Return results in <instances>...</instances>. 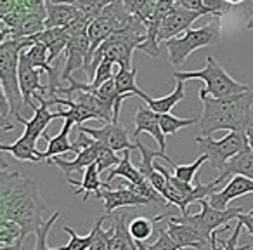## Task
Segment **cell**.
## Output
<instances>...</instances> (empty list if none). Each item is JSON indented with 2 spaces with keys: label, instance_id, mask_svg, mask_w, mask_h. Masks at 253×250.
<instances>
[{
  "label": "cell",
  "instance_id": "1",
  "mask_svg": "<svg viewBox=\"0 0 253 250\" xmlns=\"http://www.w3.org/2000/svg\"><path fill=\"white\" fill-rule=\"evenodd\" d=\"M45 205L37 181L9 170L2 162L0 169V219H9L21 226L25 236L37 233L43 226Z\"/></svg>",
  "mask_w": 253,
  "mask_h": 250
},
{
  "label": "cell",
  "instance_id": "2",
  "mask_svg": "<svg viewBox=\"0 0 253 250\" xmlns=\"http://www.w3.org/2000/svg\"><path fill=\"white\" fill-rule=\"evenodd\" d=\"M203 111L200 116L201 136H211L218 131L246 132L253 108V89L241 94L215 99L200 92Z\"/></svg>",
  "mask_w": 253,
  "mask_h": 250
},
{
  "label": "cell",
  "instance_id": "3",
  "mask_svg": "<svg viewBox=\"0 0 253 250\" xmlns=\"http://www.w3.org/2000/svg\"><path fill=\"white\" fill-rule=\"evenodd\" d=\"M32 37L25 39H7L0 42V84H2V98L11 106L12 116L21 115L25 106L21 89H19V57L25 49L33 46Z\"/></svg>",
  "mask_w": 253,
  "mask_h": 250
},
{
  "label": "cell",
  "instance_id": "4",
  "mask_svg": "<svg viewBox=\"0 0 253 250\" xmlns=\"http://www.w3.org/2000/svg\"><path fill=\"white\" fill-rule=\"evenodd\" d=\"M146 33H139L134 30H120L115 32L92 56V61L88 64L87 75L88 78H94L95 70L101 64L102 59L113 61L115 64H118L120 68H126V70H132L134 63H132V54L135 49H141V46L146 42Z\"/></svg>",
  "mask_w": 253,
  "mask_h": 250
},
{
  "label": "cell",
  "instance_id": "5",
  "mask_svg": "<svg viewBox=\"0 0 253 250\" xmlns=\"http://www.w3.org/2000/svg\"><path fill=\"white\" fill-rule=\"evenodd\" d=\"M173 78L175 80H203L205 82V89H201L200 92L210 96V98L220 99V98H227V96H234V94H241V92L250 91L252 87L241 84V82H236L227 71L222 68V64L215 59L213 56L207 57V64H205L201 70L196 71H173Z\"/></svg>",
  "mask_w": 253,
  "mask_h": 250
},
{
  "label": "cell",
  "instance_id": "6",
  "mask_svg": "<svg viewBox=\"0 0 253 250\" xmlns=\"http://www.w3.org/2000/svg\"><path fill=\"white\" fill-rule=\"evenodd\" d=\"M220 42V19L213 18V21L196 30H189L184 35L165 42V49L169 54V63L173 68H180L187 61V57L203 47L217 46Z\"/></svg>",
  "mask_w": 253,
  "mask_h": 250
},
{
  "label": "cell",
  "instance_id": "7",
  "mask_svg": "<svg viewBox=\"0 0 253 250\" xmlns=\"http://www.w3.org/2000/svg\"><path fill=\"white\" fill-rule=\"evenodd\" d=\"M196 145L201 155L208 158L211 169L218 170V172H224L229 160L250 148L246 132H229L220 141H215L210 136H198Z\"/></svg>",
  "mask_w": 253,
  "mask_h": 250
},
{
  "label": "cell",
  "instance_id": "8",
  "mask_svg": "<svg viewBox=\"0 0 253 250\" xmlns=\"http://www.w3.org/2000/svg\"><path fill=\"white\" fill-rule=\"evenodd\" d=\"M200 205H201L200 214L179 215L177 219L194 226V228H196L207 240H210L211 235H213L217 229L224 228V226L229 224L232 219H238L239 214L246 212L245 207H231V208H225V210H220V208L211 207L208 200H201Z\"/></svg>",
  "mask_w": 253,
  "mask_h": 250
},
{
  "label": "cell",
  "instance_id": "9",
  "mask_svg": "<svg viewBox=\"0 0 253 250\" xmlns=\"http://www.w3.org/2000/svg\"><path fill=\"white\" fill-rule=\"evenodd\" d=\"M78 132H84V134L90 136L92 139H95L97 143H102V145L108 146L113 151H132V150H137V145L128 139L126 129L123 127L122 123L109 122L101 129H90L80 125Z\"/></svg>",
  "mask_w": 253,
  "mask_h": 250
},
{
  "label": "cell",
  "instance_id": "10",
  "mask_svg": "<svg viewBox=\"0 0 253 250\" xmlns=\"http://www.w3.org/2000/svg\"><path fill=\"white\" fill-rule=\"evenodd\" d=\"M35 99L39 101V106L33 109V116H32V118L26 120L23 115H16L14 116L16 122L21 123V125H25V132H23L21 136L25 139H28V141H32V143L39 141L40 136H45L47 134V132H45L47 125H49L52 120L59 118V115H57L56 111L52 113L49 109L50 108L49 102L45 101V98H43L42 94H39Z\"/></svg>",
  "mask_w": 253,
  "mask_h": 250
},
{
  "label": "cell",
  "instance_id": "11",
  "mask_svg": "<svg viewBox=\"0 0 253 250\" xmlns=\"http://www.w3.org/2000/svg\"><path fill=\"white\" fill-rule=\"evenodd\" d=\"M203 12H196V11H187L182 7H173V11L163 19L162 28L158 33V42L165 44L169 40L180 37V33H186L191 30V25L194 21H198L200 18H203Z\"/></svg>",
  "mask_w": 253,
  "mask_h": 250
},
{
  "label": "cell",
  "instance_id": "12",
  "mask_svg": "<svg viewBox=\"0 0 253 250\" xmlns=\"http://www.w3.org/2000/svg\"><path fill=\"white\" fill-rule=\"evenodd\" d=\"M40 73L42 71L33 68L21 52V57H19V71H18L19 89H21L25 106H28L32 111L37 108V104L33 102V98H37L39 94L47 96V85L40 84Z\"/></svg>",
  "mask_w": 253,
  "mask_h": 250
},
{
  "label": "cell",
  "instance_id": "13",
  "mask_svg": "<svg viewBox=\"0 0 253 250\" xmlns=\"http://www.w3.org/2000/svg\"><path fill=\"white\" fill-rule=\"evenodd\" d=\"M88 50H90V39L88 33H80V35L70 37L66 46V66H64L63 73H61V80L70 82L71 75L75 70H85V63H87Z\"/></svg>",
  "mask_w": 253,
  "mask_h": 250
},
{
  "label": "cell",
  "instance_id": "14",
  "mask_svg": "<svg viewBox=\"0 0 253 250\" xmlns=\"http://www.w3.org/2000/svg\"><path fill=\"white\" fill-rule=\"evenodd\" d=\"M167 233L170 235V238L180 247V249H198L201 250L205 245L210 243V240H207L194 226L182 222L175 217V215H169L165 226Z\"/></svg>",
  "mask_w": 253,
  "mask_h": 250
},
{
  "label": "cell",
  "instance_id": "15",
  "mask_svg": "<svg viewBox=\"0 0 253 250\" xmlns=\"http://www.w3.org/2000/svg\"><path fill=\"white\" fill-rule=\"evenodd\" d=\"M95 198H101L104 201V212L111 215L122 207H139V205H149L151 201L139 195L130 186H123L120 190H111V188H104Z\"/></svg>",
  "mask_w": 253,
  "mask_h": 250
},
{
  "label": "cell",
  "instance_id": "16",
  "mask_svg": "<svg viewBox=\"0 0 253 250\" xmlns=\"http://www.w3.org/2000/svg\"><path fill=\"white\" fill-rule=\"evenodd\" d=\"M245 195H253V181L245 176H232L225 188H222L220 191H213L207 200L210 201L211 207L225 210L232 200L245 197Z\"/></svg>",
  "mask_w": 253,
  "mask_h": 250
},
{
  "label": "cell",
  "instance_id": "17",
  "mask_svg": "<svg viewBox=\"0 0 253 250\" xmlns=\"http://www.w3.org/2000/svg\"><path fill=\"white\" fill-rule=\"evenodd\" d=\"M134 132H132V139L137 141L139 134L142 132H148L153 138L156 139L160 146V151H167V141H165V134L162 131V123H160V115L156 111H153L151 108H137L134 115Z\"/></svg>",
  "mask_w": 253,
  "mask_h": 250
},
{
  "label": "cell",
  "instance_id": "18",
  "mask_svg": "<svg viewBox=\"0 0 253 250\" xmlns=\"http://www.w3.org/2000/svg\"><path fill=\"white\" fill-rule=\"evenodd\" d=\"M101 148H102V143H97L94 139V143H92L90 146H87V148L80 150L73 160H64V158L54 156V158H50L47 163L59 167L61 172H63L68 179V177L71 176V172H85L87 167H90L92 163L97 162V156H99V153H101Z\"/></svg>",
  "mask_w": 253,
  "mask_h": 250
},
{
  "label": "cell",
  "instance_id": "19",
  "mask_svg": "<svg viewBox=\"0 0 253 250\" xmlns=\"http://www.w3.org/2000/svg\"><path fill=\"white\" fill-rule=\"evenodd\" d=\"M47 19L45 28H66L73 25L77 19H80V12L77 7L57 0H47Z\"/></svg>",
  "mask_w": 253,
  "mask_h": 250
},
{
  "label": "cell",
  "instance_id": "20",
  "mask_svg": "<svg viewBox=\"0 0 253 250\" xmlns=\"http://www.w3.org/2000/svg\"><path fill=\"white\" fill-rule=\"evenodd\" d=\"M75 125L73 118H64V123H63V129L57 136L50 138V136H43L47 139V150L43 151V160L49 162L50 158L54 156H59V155H64L68 151H73V153H78L80 150L75 146V143L70 141V132H71V127Z\"/></svg>",
  "mask_w": 253,
  "mask_h": 250
},
{
  "label": "cell",
  "instance_id": "21",
  "mask_svg": "<svg viewBox=\"0 0 253 250\" xmlns=\"http://www.w3.org/2000/svg\"><path fill=\"white\" fill-rule=\"evenodd\" d=\"M139 98L148 104V108H151L153 111H156L158 115H167V113L172 111V108L177 102L186 99V82L175 80V89H173V92H170L169 96H163V98H151V96H148L146 92H142Z\"/></svg>",
  "mask_w": 253,
  "mask_h": 250
},
{
  "label": "cell",
  "instance_id": "22",
  "mask_svg": "<svg viewBox=\"0 0 253 250\" xmlns=\"http://www.w3.org/2000/svg\"><path fill=\"white\" fill-rule=\"evenodd\" d=\"M99 174L101 172H99V169H97V163H92V165L87 167V170L84 172V179L82 181H75V179H71V177H68V183L77 186V190L73 191L75 197L84 193V201H87L88 195L94 193L95 197H97V195L101 193V190L111 188V184L99 179Z\"/></svg>",
  "mask_w": 253,
  "mask_h": 250
},
{
  "label": "cell",
  "instance_id": "23",
  "mask_svg": "<svg viewBox=\"0 0 253 250\" xmlns=\"http://www.w3.org/2000/svg\"><path fill=\"white\" fill-rule=\"evenodd\" d=\"M111 219H113L115 233H113L111 240H109L108 250H135V240L130 236L128 222H126L128 215L113 212Z\"/></svg>",
  "mask_w": 253,
  "mask_h": 250
},
{
  "label": "cell",
  "instance_id": "24",
  "mask_svg": "<svg viewBox=\"0 0 253 250\" xmlns=\"http://www.w3.org/2000/svg\"><path fill=\"white\" fill-rule=\"evenodd\" d=\"M0 151H7L14 156L16 160H21V162H32V163H37V162H42L43 160V153L37 148V143H32L28 139L21 138L14 143H2L0 145Z\"/></svg>",
  "mask_w": 253,
  "mask_h": 250
},
{
  "label": "cell",
  "instance_id": "25",
  "mask_svg": "<svg viewBox=\"0 0 253 250\" xmlns=\"http://www.w3.org/2000/svg\"><path fill=\"white\" fill-rule=\"evenodd\" d=\"M220 174H224V176H227V177L245 176L253 181V150L246 148L245 151H241L232 160H229L224 172H220Z\"/></svg>",
  "mask_w": 253,
  "mask_h": 250
},
{
  "label": "cell",
  "instance_id": "26",
  "mask_svg": "<svg viewBox=\"0 0 253 250\" xmlns=\"http://www.w3.org/2000/svg\"><path fill=\"white\" fill-rule=\"evenodd\" d=\"M135 77H137V68H132V70H126V68H120L115 75V85L116 91H118V96L125 101L126 98L130 96H141L144 91L137 87L135 84Z\"/></svg>",
  "mask_w": 253,
  "mask_h": 250
},
{
  "label": "cell",
  "instance_id": "27",
  "mask_svg": "<svg viewBox=\"0 0 253 250\" xmlns=\"http://www.w3.org/2000/svg\"><path fill=\"white\" fill-rule=\"evenodd\" d=\"M167 214L156 215L155 219H148V217H134L128 222V231L130 236L135 242H148L151 238L153 231H155V224L160 221H165Z\"/></svg>",
  "mask_w": 253,
  "mask_h": 250
},
{
  "label": "cell",
  "instance_id": "28",
  "mask_svg": "<svg viewBox=\"0 0 253 250\" xmlns=\"http://www.w3.org/2000/svg\"><path fill=\"white\" fill-rule=\"evenodd\" d=\"M57 2H64L70 4L73 7L78 9L82 16L88 21H94L95 18L101 16V12L108 7L109 4H113L115 0H57Z\"/></svg>",
  "mask_w": 253,
  "mask_h": 250
},
{
  "label": "cell",
  "instance_id": "29",
  "mask_svg": "<svg viewBox=\"0 0 253 250\" xmlns=\"http://www.w3.org/2000/svg\"><path fill=\"white\" fill-rule=\"evenodd\" d=\"M158 2L160 0H123L125 7L134 16H137L139 19H142L146 23V26L151 21L153 14H155L156 7H158Z\"/></svg>",
  "mask_w": 253,
  "mask_h": 250
},
{
  "label": "cell",
  "instance_id": "30",
  "mask_svg": "<svg viewBox=\"0 0 253 250\" xmlns=\"http://www.w3.org/2000/svg\"><path fill=\"white\" fill-rule=\"evenodd\" d=\"M25 233L21 226L9 219H0V247L16 245L19 242H25Z\"/></svg>",
  "mask_w": 253,
  "mask_h": 250
},
{
  "label": "cell",
  "instance_id": "31",
  "mask_svg": "<svg viewBox=\"0 0 253 250\" xmlns=\"http://www.w3.org/2000/svg\"><path fill=\"white\" fill-rule=\"evenodd\" d=\"M109 215H102V217L97 219V222L94 224V228L90 229L92 233V243H90V249L88 250H108L109 245V240H111L113 233H115V228H109V229H102V224L104 221L108 219Z\"/></svg>",
  "mask_w": 253,
  "mask_h": 250
},
{
  "label": "cell",
  "instance_id": "32",
  "mask_svg": "<svg viewBox=\"0 0 253 250\" xmlns=\"http://www.w3.org/2000/svg\"><path fill=\"white\" fill-rule=\"evenodd\" d=\"M160 123H162V131L167 136H175L180 129L191 127L194 123H200V118H179V116H173L172 113H167V115H160Z\"/></svg>",
  "mask_w": 253,
  "mask_h": 250
},
{
  "label": "cell",
  "instance_id": "33",
  "mask_svg": "<svg viewBox=\"0 0 253 250\" xmlns=\"http://www.w3.org/2000/svg\"><path fill=\"white\" fill-rule=\"evenodd\" d=\"M205 162H208V158L205 155H200L193 163H189V165H177L175 163V165H173V176L179 181H182V183L193 184V181L196 179L198 172H200V167L203 165Z\"/></svg>",
  "mask_w": 253,
  "mask_h": 250
},
{
  "label": "cell",
  "instance_id": "34",
  "mask_svg": "<svg viewBox=\"0 0 253 250\" xmlns=\"http://www.w3.org/2000/svg\"><path fill=\"white\" fill-rule=\"evenodd\" d=\"M63 231L66 235H70V243L64 247H59V249H50V250H88L90 249V243H92V233L85 236H80L73 228L70 226H64Z\"/></svg>",
  "mask_w": 253,
  "mask_h": 250
},
{
  "label": "cell",
  "instance_id": "35",
  "mask_svg": "<svg viewBox=\"0 0 253 250\" xmlns=\"http://www.w3.org/2000/svg\"><path fill=\"white\" fill-rule=\"evenodd\" d=\"M116 71H118V70H116ZM116 71H115V63H113V61L102 59L101 64L97 66V70H95L94 78H92V82H90L92 89H94V91H97L102 84H106L108 80L115 78Z\"/></svg>",
  "mask_w": 253,
  "mask_h": 250
},
{
  "label": "cell",
  "instance_id": "36",
  "mask_svg": "<svg viewBox=\"0 0 253 250\" xmlns=\"http://www.w3.org/2000/svg\"><path fill=\"white\" fill-rule=\"evenodd\" d=\"M59 217H61V212L56 210L49 219H47L45 222H43L42 228H40L39 231L35 233V235H37V242H35V249H33V250H50L49 245H47V236H49V231L52 229L54 222H56Z\"/></svg>",
  "mask_w": 253,
  "mask_h": 250
},
{
  "label": "cell",
  "instance_id": "37",
  "mask_svg": "<svg viewBox=\"0 0 253 250\" xmlns=\"http://www.w3.org/2000/svg\"><path fill=\"white\" fill-rule=\"evenodd\" d=\"M120 162H122V158H118L116 151H113V150H109L108 146L102 145L101 153H99V156H97V162H95L97 163L99 172H104V170H108L109 167H116Z\"/></svg>",
  "mask_w": 253,
  "mask_h": 250
},
{
  "label": "cell",
  "instance_id": "38",
  "mask_svg": "<svg viewBox=\"0 0 253 250\" xmlns=\"http://www.w3.org/2000/svg\"><path fill=\"white\" fill-rule=\"evenodd\" d=\"M149 250H182L167 233L165 228H158V238L155 243H149Z\"/></svg>",
  "mask_w": 253,
  "mask_h": 250
},
{
  "label": "cell",
  "instance_id": "39",
  "mask_svg": "<svg viewBox=\"0 0 253 250\" xmlns=\"http://www.w3.org/2000/svg\"><path fill=\"white\" fill-rule=\"evenodd\" d=\"M232 5H229L225 0H203V9L207 11V14L213 16V18H218L224 14L225 11H229Z\"/></svg>",
  "mask_w": 253,
  "mask_h": 250
},
{
  "label": "cell",
  "instance_id": "40",
  "mask_svg": "<svg viewBox=\"0 0 253 250\" xmlns=\"http://www.w3.org/2000/svg\"><path fill=\"white\" fill-rule=\"evenodd\" d=\"M241 229H243V224L238 221L231 238H229L227 242H222V250H248L250 249V247H238V240H239V235H241Z\"/></svg>",
  "mask_w": 253,
  "mask_h": 250
},
{
  "label": "cell",
  "instance_id": "41",
  "mask_svg": "<svg viewBox=\"0 0 253 250\" xmlns=\"http://www.w3.org/2000/svg\"><path fill=\"white\" fill-rule=\"evenodd\" d=\"M18 4L19 9H23V11L33 12V11H43L47 0H18Z\"/></svg>",
  "mask_w": 253,
  "mask_h": 250
},
{
  "label": "cell",
  "instance_id": "42",
  "mask_svg": "<svg viewBox=\"0 0 253 250\" xmlns=\"http://www.w3.org/2000/svg\"><path fill=\"white\" fill-rule=\"evenodd\" d=\"M177 7L187 9V11H196V12H203L207 16V11L203 9V0H175Z\"/></svg>",
  "mask_w": 253,
  "mask_h": 250
},
{
  "label": "cell",
  "instance_id": "43",
  "mask_svg": "<svg viewBox=\"0 0 253 250\" xmlns=\"http://www.w3.org/2000/svg\"><path fill=\"white\" fill-rule=\"evenodd\" d=\"M18 9H19L18 0H0V18L11 14V12L18 11Z\"/></svg>",
  "mask_w": 253,
  "mask_h": 250
},
{
  "label": "cell",
  "instance_id": "44",
  "mask_svg": "<svg viewBox=\"0 0 253 250\" xmlns=\"http://www.w3.org/2000/svg\"><path fill=\"white\" fill-rule=\"evenodd\" d=\"M238 221L243 224V228L253 236V210L250 212H243V214L238 215Z\"/></svg>",
  "mask_w": 253,
  "mask_h": 250
},
{
  "label": "cell",
  "instance_id": "45",
  "mask_svg": "<svg viewBox=\"0 0 253 250\" xmlns=\"http://www.w3.org/2000/svg\"><path fill=\"white\" fill-rule=\"evenodd\" d=\"M246 138H248V145H250V148L253 150V108H252V113H250L248 125H246Z\"/></svg>",
  "mask_w": 253,
  "mask_h": 250
},
{
  "label": "cell",
  "instance_id": "46",
  "mask_svg": "<svg viewBox=\"0 0 253 250\" xmlns=\"http://www.w3.org/2000/svg\"><path fill=\"white\" fill-rule=\"evenodd\" d=\"M0 250H25V242H19L16 245H4L0 247Z\"/></svg>",
  "mask_w": 253,
  "mask_h": 250
},
{
  "label": "cell",
  "instance_id": "47",
  "mask_svg": "<svg viewBox=\"0 0 253 250\" xmlns=\"http://www.w3.org/2000/svg\"><path fill=\"white\" fill-rule=\"evenodd\" d=\"M229 5H241V4H245L246 0H225Z\"/></svg>",
  "mask_w": 253,
  "mask_h": 250
},
{
  "label": "cell",
  "instance_id": "48",
  "mask_svg": "<svg viewBox=\"0 0 253 250\" xmlns=\"http://www.w3.org/2000/svg\"><path fill=\"white\" fill-rule=\"evenodd\" d=\"M246 28H248V30H253V14H252V18L248 19V23H246Z\"/></svg>",
  "mask_w": 253,
  "mask_h": 250
}]
</instances>
